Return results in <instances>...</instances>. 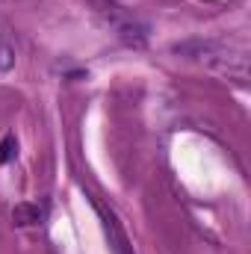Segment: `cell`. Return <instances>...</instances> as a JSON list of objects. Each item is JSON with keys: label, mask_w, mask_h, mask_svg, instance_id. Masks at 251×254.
<instances>
[{"label": "cell", "mask_w": 251, "mask_h": 254, "mask_svg": "<svg viewBox=\"0 0 251 254\" xmlns=\"http://www.w3.org/2000/svg\"><path fill=\"white\" fill-rule=\"evenodd\" d=\"M98 210H101V207H98ZM101 219H104V231H107V240H110V249H113V254H133V246H130L127 234L122 231V225L116 222V216L101 210Z\"/></svg>", "instance_id": "2"}, {"label": "cell", "mask_w": 251, "mask_h": 254, "mask_svg": "<svg viewBox=\"0 0 251 254\" xmlns=\"http://www.w3.org/2000/svg\"><path fill=\"white\" fill-rule=\"evenodd\" d=\"M175 54L184 57V60H195V63L207 65L219 74H228L234 77L240 86H246V54L243 51H234L222 42H210V39H189V42H181L175 45Z\"/></svg>", "instance_id": "1"}, {"label": "cell", "mask_w": 251, "mask_h": 254, "mask_svg": "<svg viewBox=\"0 0 251 254\" xmlns=\"http://www.w3.org/2000/svg\"><path fill=\"white\" fill-rule=\"evenodd\" d=\"M15 68V45L0 33V71L6 74V71H12Z\"/></svg>", "instance_id": "5"}, {"label": "cell", "mask_w": 251, "mask_h": 254, "mask_svg": "<svg viewBox=\"0 0 251 254\" xmlns=\"http://www.w3.org/2000/svg\"><path fill=\"white\" fill-rule=\"evenodd\" d=\"M42 219H45V207L30 204V201L15 204V210H12V222H15V225H21V228H27V225H39Z\"/></svg>", "instance_id": "3"}, {"label": "cell", "mask_w": 251, "mask_h": 254, "mask_svg": "<svg viewBox=\"0 0 251 254\" xmlns=\"http://www.w3.org/2000/svg\"><path fill=\"white\" fill-rule=\"evenodd\" d=\"M15 157H18V139H15V133H6L0 139V166H9Z\"/></svg>", "instance_id": "4"}]
</instances>
